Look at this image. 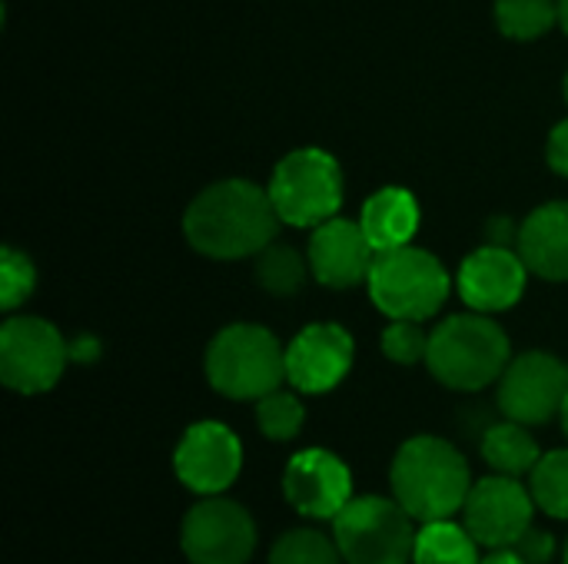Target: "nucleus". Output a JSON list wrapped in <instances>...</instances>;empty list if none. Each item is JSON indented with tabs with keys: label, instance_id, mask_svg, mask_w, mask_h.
<instances>
[{
	"label": "nucleus",
	"instance_id": "obj_1",
	"mask_svg": "<svg viewBox=\"0 0 568 564\" xmlns=\"http://www.w3.org/2000/svg\"><path fill=\"white\" fill-rule=\"evenodd\" d=\"M270 189L250 180H223L206 186L183 216L186 243L210 259L260 256L280 229Z\"/></svg>",
	"mask_w": 568,
	"mask_h": 564
},
{
	"label": "nucleus",
	"instance_id": "obj_2",
	"mask_svg": "<svg viewBox=\"0 0 568 564\" xmlns=\"http://www.w3.org/2000/svg\"><path fill=\"white\" fill-rule=\"evenodd\" d=\"M473 492L469 465L446 439H409L393 459V495L416 522L453 519Z\"/></svg>",
	"mask_w": 568,
	"mask_h": 564
},
{
	"label": "nucleus",
	"instance_id": "obj_3",
	"mask_svg": "<svg viewBox=\"0 0 568 564\" xmlns=\"http://www.w3.org/2000/svg\"><path fill=\"white\" fill-rule=\"evenodd\" d=\"M429 372L459 392L486 389L509 366V339L486 312L449 316L429 332Z\"/></svg>",
	"mask_w": 568,
	"mask_h": 564
},
{
	"label": "nucleus",
	"instance_id": "obj_4",
	"mask_svg": "<svg viewBox=\"0 0 568 564\" xmlns=\"http://www.w3.org/2000/svg\"><path fill=\"white\" fill-rule=\"evenodd\" d=\"M206 379L226 399H263L286 379V349L263 326H226L206 349Z\"/></svg>",
	"mask_w": 568,
	"mask_h": 564
},
{
	"label": "nucleus",
	"instance_id": "obj_5",
	"mask_svg": "<svg viewBox=\"0 0 568 564\" xmlns=\"http://www.w3.org/2000/svg\"><path fill=\"white\" fill-rule=\"evenodd\" d=\"M369 299L389 319H416L426 322L449 299V273L446 266L416 246H399L376 253L369 269Z\"/></svg>",
	"mask_w": 568,
	"mask_h": 564
},
{
	"label": "nucleus",
	"instance_id": "obj_6",
	"mask_svg": "<svg viewBox=\"0 0 568 564\" xmlns=\"http://www.w3.org/2000/svg\"><path fill=\"white\" fill-rule=\"evenodd\" d=\"M413 515L389 499H353L333 519V539L346 564H409L416 552Z\"/></svg>",
	"mask_w": 568,
	"mask_h": 564
},
{
	"label": "nucleus",
	"instance_id": "obj_7",
	"mask_svg": "<svg viewBox=\"0 0 568 564\" xmlns=\"http://www.w3.org/2000/svg\"><path fill=\"white\" fill-rule=\"evenodd\" d=\"M266 189L276 206V216L303 229H316L320 223L339 216L343 206L339 163L323 150H296L283 156Z\"/></svg>",
	"mask_w": 568,
	"mask_h": 564
},
{
	"label": "nucleus",
	"instance_id": "obj_8",
	"mask_svg": "<svg viewBox=\"0 0 568 564\" xmlns=\"http://www.w3.org/2000/svg\"><path fill=\"white\" fill-rule=\"evenodd\" d=\"M67 359H70V349L50 322L37 316H17L3 322L0 379L7 389L20 396H40L60 382Z\"/></svg>",
	"mask_w": 568,
	"mask_h": 564
},
{
	"label": "nucleus",
	"instance_id": "obj_9",
	"mask_svg": "<svg viewBox=\"0 0 568 564\" xmlns=\"http://www.w3.org/2000/svg\"><path fill=\"white\" fill-rule=\"evenodd\" d=\"M180 542L193 564H246L256 548V529L243 505L210 495L186 512Z\"/></svg>",
	"mask_w": 568,
	"mask_h": 564
},
{
	"label": "nucleus",
	"instance_id": "obj_10",
	"mask_svg": "<svg viewBox=\"0 0 568 564\" xmlns=\"http://www.w3.org/2000/svg\"><path fill=\"white\" fill-rule=\"evenodd\" d=\"M568 399V366L549 352H526L499 379V409L523 425H546L562 416Z\"/></svg>",
	"mask_w": 568,
	"mask_h": 564
},
{
	"label": "nucleus",
	"instance_id": "obj_11",
	"mask_svg": "<svg viewBox=\"0 0 568 564\" xmlns=\"http://www.w3.org/2000/svg\"><path fill=\"white\" fill-rule=\"evenodd\" d=\"M532 495L513 475H489L473 485L463 515L469 535L486 548H513L532 525Z\"/></svg>",
	"mask_w": 568,
	"mask_h": 564
},
{
	"label": "nucleus",
	"instance_id": "obj_12",
	"mask_svg": "<svg viewBox=\"0 0 568 564\" xmlns=\"http://www.w3.org/2000/svg\"><path fill=\"white\" fill-rule=\"evenodd\" d=\"M173 469L186 489L200 495H220L243 469V445L223 422H196L180 439Z\"/></svg>",
	"mask_w": 568,
	"mask_h": 564
},
{
	"label": "nucleus",
	"instance_id": "obj_13",
	"mask_svg": "<svg viewBox=\"0 0 568 564\" xmlns=\"http://www.w3.org/2000/svg\"><path fill=\"white\" fill-rule=\"evenodd\" d=\"M286 502L306 519H336L353 502V475L343 459L326 449H303L283 475Z\"/></svg>",
	"mask_w": 568,
	"mask_h": 564
},
{
	"label": "nucleus",
	"instance_id": "obj_14",
	"mask_svg": "<svg viewBox=\"0 0 568 564\" xmlns=\"http://www.w3.org/2000/svg\"><path fill=\"white\" fill-rule=\"evenodd\" d=\"M353 369V336L336 322H313L286 346V379L306 396L336 389Z\"/></svg>",
	"mask_w": 568,
	"mask_h": 564
},
{
	"label": "nucleus",
	"instance_id": "obj_15",
	"mask_svg": "<svg viewBox=\"0 0 568 564\" xmlns=\"http://www.w3.org/2000/svg\"><path fill=\"white\" fill-rule=\"evenodd\" d=\"M529 266L519 253L506 246H483L459 266L456 289L473 312H503L516 306L526 293Z\"/></svg>",
	"mask_w": 568,
	"mask_h": 564
},
{
	"label": "nucleus",
	"instance_id": "obj_16",
	"mask_svg": "<svg viewBox=\"0 0 568 564\" xmlns=\"http://www.w3.org/2000/svg\"><path fill=\"white\" fill-rule=\"evenodd\" d=\"M376 249L366 239L359 219L333 216L310 236V269L329 289H353L369 279Z\"/></svg>",
	"mask_w": 568,
	"mask_h": 564
},
{
	"label": "nucleus",
	"instance_id": "obj_17",
	"mask_svg": "<svg viewBox=\"0 0 568 564\" xmlns=\"http://www.w3.org/2000/svg\"><path fill=\"white\" fill-rule=\"evenodd\" d=\"M519 256L529 273L566 283L568 279V203H546L519 226Z\"/></svg>",
	"mask_w": 568,
	"mask_h": 564
},
{
	"label": "nucleus",
	"instance_id": "obj_18",
	"mask_svg": "<svg viewBox=\"0 0 568 564\" xmlns=\"http://www.w3.org/2000/svg\"><path fill=\"white\" fill-rule=\"evenodd\" d=\"M359 226L376 253L409 246V239L419 229V203L413 199L409 189L386 186L366 199V206L359 213Z\"/></svg>",
	"mask_w": 568,
	"mask_h": 564
},
{
	"label": "nucleus",
	"instance_id": "obj_19",
	"mask_svg": "<svg viewBox=\"0 0 568 564\" xmlns=\"http://www.w3.org/2000/svg\"><path fill=\"white\" fill-rule=\"evenodd\" d=\"M483 459L499 472V475H532V469L539 465V445L529 435V429L523 422H499L483 435Z\"/></svg>",
	"mask_w": 568,
	"mask_h": 564
},
{
	"label": "nucleus",
	"instance_id": "obj_20",
	"mask_svg": "<svg viewBox=\"0 0 568 564\" xmlns=\"http://www.w3.org/2000/svg\"><path fill=\"white\" fill-rule=\"evenodd\" d=\"M479 542L469 535L466 525H453L449 519L443 522H426L416 535V564H479Z\"/></svg>",
	"mask_w": 568,
	"mask_h": 564
},
{
	"label": "nucleus",
	"instance_id": "obj_21",
	"mask_svg": "<svg viewBox=\"0 0 568 564\" xmlns=\"http://www.w3.org/2000/svg\"><path fill=\"white\" fill-rule=\"evenodd\" d=\"M559 20V0H496V23L513 40H539Z\"/></svg>",
	"mask_w": 568,
	"mask_h": 564
},
{
	"label": "nucleus",
	"instance_id": "obj_22",
	"mask_svg": "<svg viewBox=\"0 0 568 564\" xmlns=\"http://www.w3.org/2000/svg\"><path fill=\"white\" fill-rule=\"evenodd\" d=\"M532 499L546 515L568 519V449L539 459L532 469Z\"/></svg>",
	"mask_w": 568,
	"mask_h": 564
},
{
	"label": "nucleus",
	"instance_id": "obj_23",
	"mask_svg": "<svg viewBox=\"0 0 568 564\" xmlns=\"http://www.w3.org/2000/svg\"><path fill=\"white\" fill-rule=\"evenodd\" d=\"M303 402L293 396V392H280L273 389L270 396L256 399V425L266 439L273 442H286V439H296L300 429H303Z\"/></svg>",
	"mask_w": 568,
	"mask_h": 564
},
{
	"label": "nucleus",
	"instance_id": "obj_24",
	"mask_svg": "<svg viewBox=\"0 0 568 564\" xmlns=\"http://www.w3.org/2000/svg\"><path fill=\"white\" fill-rule=\"evenodd\" d=\"M303 276H306V266L300 259L296 249L290 246H266L260 256H256V279L263 289H270L273 296H290L303 286Z\"/></svg>",
	"mask_w": 568,
	"mask_h": 564
},
{
	"label": "nucleus",
	"instance_id": "obj_25",
	"mask_svg": "<svg viewBox=\"0 0 568 564\" xmlns=\"http://www.w3.org/2000/svg\"><path fill=\"white\" fill-rule=\"evenodd\" d=\"M339 558H343V552H339L336 539L329 542L323 532L296 529L273 545L270 564H339Z\"/></svg>",
	"mask_w": 568,
	"mask_h": 564
},
{
	"label": "nucleus",
	"instance_id": "obj_26",
	"mask_svg": "<svg viewBox=\"0 0 568 564\" xmlns=\"http://www.w3.org/2000/svg\"><path fill=\"white\" fill-rule=\"evenodd\" d=\"M383 352L399 366H416L429 352V336L416 319H393L383 332Z\"/></svg>",
	"mask_w": 568,
	"mask_h": 564
},
{
	"label": "nucleus",
	"instance_id": "obj_27",
	"mask_svg": "<svg viewBox=\"0 0 568 564\" xmlns=\"http://www.w3.org/2000/svg\"><path fill=\"white\" fill-rule=\"evenodd\" d=\"M33 283H37L33 263L23 253L7 246L0 253V306L3 309H17L33 293Z\"/></svg>",
	"mask_w": 568,
	"mask_h": 564
},
{
	"label": "nucleus",
	"instance_id": "obj_28",
	"mask_svg": "<svg viewBox=\"0 0 568 564\" xmlns=\"http://www.w3.org/2000/svg\"><path fill=\"white\" fill-rule=\"evenodd\" d=\"M513 552H516L523 562L546 564V562H552V555H556V542H552V535H549V532H542V529L529 525V529H526V535L513 545Z\"/></svg>",
	"mask_w": 568,
	"mask_h": 564
},
{
	"label": "nucleus",
	"instance_id": "obj_29",
	"mask_svg": "<svg viewBox=\"0 0 568 564\" xmlns=\"http://www.w3.org/2000/svg\"><path fill=\"white\" fill-rule=\"evenodd\" d=\"M549 166L568 176V120H562L552 133H549Z\"/></svg>",
	"mask_w": 568,
	"mask_h": 564
},
{
	"label": "nucleus",
	"instance_id": "obj_30",
	"mask_svg": "<svg viewBox=\"0 0 568 564\" xmlns=\"http://www.w3.org/2000/svg\"><path fill=\"white\" fill-rule=\"evenodd\" d=\"M479 564H529V562H523L513 548H493V555H486Z\"/></svg>",
	"mask_w": 568,
	"mask_h": 564
},
{
	"label": "nucleus",
	"instance_id": "obj_31",
	"mask_svg": "<svg viewBox=\"0 0 568 564\" xmlns=\"http://www.w3.org/2000/svg\"><path fill=\"white\" fill-rule=\"evenodd\" d=\"M559 23H562V30L568 33V0H559Z\"/></svg>",
	"mask_w": 568,
	"mask_h": 564
},
{
	"label": "nucleus",
	"instance_id": "obj_32",
	"mask_svg": "<svg viewBox=\"0 0 568 564\" xmlns=\"http://www.w3.org/2000/svg\"><path fill=\"white\" fill-rule=\"evenodd\" d=\"M559 419H562V429H566V435H568V399H566V406H562V416H559Z\"/></svg>",
	"mask_w": 568,
	"mask_h": 564
},
{
	"label": "nucleus",
	"instance_id": "obj_33",
	"mask_svg": "<svg viewBox=\"0 0 568 564\" xmlns=\"http://www.w3.org/2000/svg\"><path fill=\"white\" fill-rule=\"evenodd\" d=\"M566 100H568V76H566Z\"/></svg>",
	"mask_w": 568,
	"mask_h": 564
},
{
	"label": "nucleus",
	"instance_id": "obj_34",
	"mask_svg": "<svg viewBox=\"0 0 568 564\" xmlns=\"http://www.w3.org/2000/svg\"><path fill=\"white\" fill-rule=\"evenodd\" d=\"M566 564H568V545H566Z\"/></svg>",
	"mask_w": 568,
	"mask_h": 564
}]
</instances>
